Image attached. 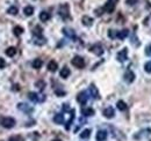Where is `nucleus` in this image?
<instances>
[{
  "label": "nucleus",
  "instance_id": "obj_24",
  "mask_svg": "<svg viewBox=\"0 0 151 141\" xmlns=\"http://www.w3.org/2000/svg\"><path fill=\"white\" fill-rule=\"evenodd\" d=\"M22 33H23V28L22 27H20V26H16V27H14V29H13V34L15 35V36H21L22 35Z\"/></svg>",
  "mask_w": 151,
  "mask_h": 141
},
{
  "label": "nucleus",
  "instance_id": "obj_29",
  "mask_svg": "<svg viewBox=\"0 0 151 141\" xmlns=\"http://www.w3.org/2000/svg\"><path fill=\"white\" fill-rule=\"evenodd\" d=\"M18 12H19V9H18V7H15V6H11V7L7 9V13H8L10 15H16Z\"/></svg>",
  "mask_w": 151,
  "mask_h": 141
},
{
  "label": "nucleus",
  "instance_id": "obj_23",
  "mask_svg": "<svg viewBox=\"0 0 151 141\" xmlns=\"http://www.w3.org/2000/svg\"><path fill=\"white\" fill-rule=\"evenodd\" d=\"M49 19H50V14L48 12H41L40 13V20L42 22H47Z\"/></svg>",
  "mask_w": 151,
  "mask_h": 141
},
{
  "label": "nucleus",
  "instance_id": "obj_25",
  "mask_svg": "<svg viewBox=\"0 0 151 141\" xmlns=\"http://www.w3.org/2000/svg\"><path fill=\"white\" fill-rule=\"evenodd\" d=\"M116 106H117V109L120 110V111H126L127 110V104H126V102H123V101H119L117 103H116Z\"/></svg>",
  "mask_w": 151,
  "mask_h": 141
},
{
  "label": "nucleus",
  "instance_id": "obj_16",
  "mask_svg": "<svg viewBox=\"0 0 151 141\" xmlns=\"http://www.w3.org/2000/svg\"><path fill=\"white\" fill-rule=\"evenodd\" d=\"M70 69L66 67V66H64L62 69H60V72H59V75L63 78V79H67L69 78V75H70Z\"/></svg>",
  "mask_w": 151,
  "mask_h": 141
},
{
  "label": "nucleus",
  "instance_id": "obj_12",
  "mask_svg": "<svg viewBox=\"0 0 151 141\" xmlns=\"http://www.w3.org/2000/svg\"><path fill=\"white\" fill-rule=\"evenodd\" d=\"M104 116L106 117V118H113L114 117V115H115V112H114V109L112 108V106H108V108H106L105 110H104Z\"/></svg>",
  "mask_w": 151,
  "mask_h": 141
},
{
  "label": "nucleus",
  "instance_id": "obj_2",
  "mask_svg": "<svg viewBox=\"0 0 151 141\" xmlns=\"http://www.w3.org/2000/svg\"><path fill=\"white\" fill-rule=\"evenodd\" d=\"M0 123H1V125H3L5 128H12V127H14V125H15V119L12 118V117H4Z\"/></svg>",
  "mask_w": 151,
  "mask_h": 141
},
{
  "label": "nucleus",
  "instance_id": "obj_14",
  "mask_svg": "<svg viewBox=\"0 0 151 141\" xmlns=\"http://www.w3.org/2000/svg\"><path fill=\"white\" fill-rule=\"evenodd\" d=\"M18 108H19L20 110H22L23 112H26V113H29V112L33 111V108L29 106L28 104H25V103H19V104H18Z\"/></svg>",
  "mask_w": 151,
  "mask_h": 141
},
{
  "label": "nucleus",
  "instance_id": "obj_3",
  "mask_svg": "<svg viewBox=\"0 0 151 141\" xmlns=\"http://www.w3.org/2000/svg\"><path fill=\"white\" fill-rule=\"evenodd\" d=\"M117 1H119V0H107L106 5L104 6L105 12H106V13H113L114 9H115V6H116V4H117Z\"/></svg>",
  "mask_w": 151,
  "mask_h": 141
},
{
  "label": "nucleus",
  "instance_id": "obj_35",
  "mask_svg": "<svg viewBox=\"0 0 151 141\" xmlns=\"http://www.w3.org/2000/svg\"><path fill=\"white\" fill-rule=\"evenodd\" d=\"M55 93H56V95H57V96H59V97H62V96H64V95H65V92H63V90H58V89H57Z\"/></svg>",
  "mask_w": 151,
  "mask_h": 141
},
{
  "label": "nucleus",
  "instance_id": "obj_31",
  "mask_svg": "<svg viewBox=\"0 0 151 141\" xmlns=\"http://www.w3.org/2000/svg\"><path fill=\"white\" fill-rule=\"evenodd\" d=\"M144 69L146 73H151V61H148L145 65H144Z\"/></svg>",
  "mask_w": 151,
  "mask_h": 141
},
{
  "label": "nucleus",
  "instance_id": "obj_5",
  "mask_svg": "<svg viewBox=\"0 0 151 141\" xmlns=\"http://www.w3.org/2000/svg\"><path fill=\"white\" fill-rule=\"evenodd\" d=\"M28 97H29V100L33 101V102H43V101L45 100V97H44L43 95H38V94H36V93H29V94H28Z\"/></svg>",
  "mask_w": 151,
  "mask_h": 141
},
{
  "label": "nucleus",
  "instance_id": "obj_1",
  "mask_svg": "<svg viewBox=\"0 0 151 141\" xmlns=\"http://www.w3.org/2000/svg\"><path fill=\"white\" fill-rule=\"evenodd\" d=\"M70 7H69V5L67 4H62L60 6H59V8H58V14H59V16L62 18V19H64V20H66L67 18H70Z\"/></svg>",
  "mask_w": 151,
  "mask_h": 141
},
{
  "label": "nucleus",
  "instance_id": "obj_33",
  "mask_svg": "<svg viewBox=\"0 0 151 141\" xmlns=\"http://www.w3.org/2000/svg\"><path fill=\"white\" fill-rule=\"evenodd\" d=\"M104 12H105L104 7H101V8H97V9H95V15H97V16H101V15L104 14Z\"/></svg>",
  "mask_w": 151,
  "mask_h": 141
},
{
  "label": "nucleus",
  "instance_id": "obj_22",
  "mask_svg": "<svg viewBox=\"0 0 151 141\" xmlns=\"http://www.w3.org/2000/svg\"><path fill=\"white\" fill-rule=\"evenodd\" d=\"M54 121H55L56 124H63V123H64V115L57 113V115L54 117Z\"/></svg>",
  "mask_w": 151,
  "mask_h": 141
},
{
  "label": "nucleus",
  "instance_id": "obj_28",
  "mask_svg": "<svg viewBox=\"0 0 151 141\" xmlns=\"http://www.w3.org/2000/svg\"><path fill=\"white\" fill-rule=\"evenodd\" d=\"M90 135H91V129L90 128H86V129H84L80 133V138L82 139H87V138H90Z\"/></svg>",
  "mask_w": 151,
  "mask_h": 141
},
{
  "label": "nucleus",
  "instance_id": "obj_6",
  "mask_svg": "<svg viewBox=\"0 0 151 141\" xmlns=\"http://www.w3.org/2000/svg\"><path fill=\"white\" fill-rule=\"evenodd\" d=\"M116 58H117V60H119L120 62L126 61V60H127V58H128V50H127L126 47H124V49H122L120 52H117Z\"/></svg>",
  "mask_w": 151,
  "mask_h": 141
},
{
  "label": "nucleus",
  "instance_id": "obj_9",
  "mask_svg": "<svg viewBox=\"0 0 151 141\" xmlns=\"http://www.w3.org/2000/svg\"><path fill=\"white\" fill-rule=\"evenodd\" d=\"M89 90H90V94H91V96H92L94 100H99V98H100L99 90H98V88H97L94 85H91V86H90V88H89Z\"/></svg>",
  "mask_w": 151,
  "mask_h": 141
},
{
  "label": "nucleus",
  "instance_id": "obj_11",
  "mask_svg": "<svg viewBox=\"0 0 151 141\" xmlns=\"http://www.w3.org/2000/svg\"><path fill=\"white\" fill-rule=\"evenodd\" d=\"M63 34H64L66 37L71 38V39H76V33H74V30L71 29V28H63Z\"/></svg>",
  "mask_w": 151,
  "mask_h": 141
},
{
  "label": "nucleus",
  "instance_id": "obj_8",
  "mask_svg": "<svg viewBox=\"0 0 151 141\" xmlns=\"http://www.w3.org/2000/svg\"><path fill=\"white\" fill-rule=\"evenodd\" d=\"M90 50H91V52H93L97 56H101L104 53V49H102V46L100 44H94L93 46H91Z\"/></svg>",
  "mask_w": 151,
  "mask_h": 141
},
{
  "label": "nucleus",
  "instance_id": "obj_38",
  "mask_svg": "<svg viewBox=\"0 0 151 141\" xmlns=\"http://www.w3.org/2000/svg\"><path fill=\"white\" fill-rule=\"evenodd\" d=\"M12 89H14V90H19V86H18V85H14V88H12Z\"/></svg>",
  "mask_w": 151,
  "mask_h": 141
},
{
  "label": "nucleus",
  "instance_id": "obj_10",
  "mask_svg": "<svg viewBox=\"0 0 151 141\" xmlns=\"http://www.w3.org/2000/svg\"><path fill=\"white\" fill-rule=\"evenodd\" d=\"M123 78H124V80H126L128 83H131V82L135 80V78H136V77H135V74H134V72H132V70L128 69L127 72L124 73V77H123Z\"/></svg>",
  "mask_w": 151,
  "mask_h": 141
},
{
  "label": "nucleus",
  "instance_id": "obj_18",
  "mask_svg": "<svg viewBox=\"0 0 151 141\" xmlns=\"http://www.w3.org/2000/svg\"><path fill=\"white\" fill-rule=\"evenodd\" d=\"M82 113L85 117H91V116H94V110L92 108H85L82 110Z\"/></svg>",
  "mask_w": 151,
  "mask_h": 141
},
{
  "label": "nucleus",
  "instance_id": "obj_7",
  "mask_svg": "<svg viewBox=\"0 0 151 141\" xmlns=\"http://www.w3.org/2000/svg\"><path fill=\"white\" fill-rule=\"evenodd\" d=\"M87 100H89V96H87V93H86V92H80V93L77 95V101H78V103H80L82 105L86 104Z\"/></svg>",
  "mask_w": 151,
  "mask_h": 141
},
{
  "label": "nucleus",
  "instance_id": "obj_40",
  "mask_svg": "<svg viewBox=\"0 0 151 141\" xmlns=\"http://www.w3.org/2000/svg\"><path fill=\"white\" fill-rule=\"evenodd\" d=\"M54 141H62V140H59V139H55Z\"/></svg>",
  "mask_w": 151,
  "mask_h": 141
},
{
  "label": "nucleus",
  "instance_id": "obj_20",
  "mask_svg": "<svg viewBox=\"0 0 151 141\" xmlns=\"http://www.w3.org/2000/svg\"><path fill=\"white\" fill-rule=\"evenodd\" d=\"M128 35H129L128 29H123V30H121V31H117V38H119V39H124Z\"/></svg>",
  "mask_w": 151,
  "mask_h": 141
},
{
  "label": "nucleus",
  "instance_id": "obj_39",
  "mask_svg": "<svg viewBox=\"0 0 151 141\" xmlns=\"http://www.w3.org/2000/svg\"><path fill=\"white\" fill-rule=\"evenodd\" d=\"M10 141H19V140H18L16 138H11V139H10Z\"/></svg>",
  "mask_w": 151,
  "mask_h": 141
},
{
  "label": "nucleus",
  "instance_id": "obj_17",
  "mask_svg": "<svg viewBox=\"0 0 151 141\" xmlns=\"http://www.w3.org/2000/svg\"><path fill=\"white\" fill-rule=\"evenodd\" d=\"M57 68H58V64L55 60H50L49 64H48V69L50 70V72H56Z\"/></svg>",
  "mask_w": 151,
  "mask_h": 141
},
{
  "label": "nucleus",
  "instance_id": "obj_36",
  "mask_svg": "<svg viewBox=\"0 0 151 141\" xmlns=\"http://www.w3.org/2000/svg\"><path fill=\"white\" fill-rule=\"evenodd\" d=\"M6 66V62H5V60L3 59V58H0V68H4Z\"/></svg>",
  "mask_w": 151,
  "mask_h": 141
},
{
  "label": "nucleus",
  "instance_id": "obj_4",
  "mask_svg": "<svg viewBox=\"0 0 151 141\" xmlns=\"http://www.w3.org/2000/svg\"><path fill=\"white\" fill-rule=\"evenodd\" d=\"M71 62H72V65L74 67H77V68H84L85 67V60L82 57H79V56H76L71 60Z\"/></svg>",
  "mask_w": 151,
  "mask_h": 141
},
{
  "label": "nucleus",
  "instance_id": "obj_34",
  "mask_svg": "<svg viewBox=\"0 0 151 141\" xmlns=\"http://www.w3.org/2000/svg\"><path fill=\"white\" fill-rule=\"evenodd\" d=\"M137 3H138V0H126V4L129 5V6H132V5L137 4Z\"/></svg>",
  "mask_w": 151,
  "mask_h": 141
},
{
  "label": "nucleus",
  "instance_id": "obj_30",
  "mask_svg": "<svg viewBox=\"0 0 151 141\" xmlns=\"http://www.w3.org/2000/svg\"><path fill=\"white\" fill-rule=\"evenodd\" d=\"M35 86H36L37 88H40V89H43V88L45 87V82H44L43 80H40V81H37V82L35 83Z\"/></svg>",
  "mask_w": 151,
  "mask_h": 141
},
{
  "label": "nucleus",
  "instance_id": "obj_21",
  "mask_svg": "<svg viewBox=\"0 0 151 141\" xmlns=\"http://www.w3.org/2000/svg\"><path fill=\"white\" fill-rule=\"evenodd\" d=\"M42 65H43V61H42L41 59H35V60L32 62V66H33V68H35V69H40V68L42 67Z\"/></svg>",
  "mask_w": 151,
  "mask_h": 141
},
{
  "label": "nucleus",
  "instance_id": "obj_27",
  "mask_svg": "<svg viewBox=\"0 0 151 141\" xmlns=\"http://www.w3.org/2000/svg\"><path fill=\"white\" fill-rule=\"evenodd\" d=\"M33 34H34L36 37H42V28H41L40 26H36V27L34 28Z\"/></svg>",
  "mask_w": 151,
  "mask_h": 141
},
{
  "label": "nucleus",
  "instance_id": "obj_26",
  "mask_svg": "<svg viewBox=\"0 0 151 141\" xmlns=\"http://www.w3.org/2000/svg\"><path fill=\"white\" fill-rule=\"evenodd\" d=\"M5 52H6V54H7L8 57H13V56H15V53H16V49H15L14 46H10Z\"/></svg>",
  "mask_w": 151,
  "mask_h": 141
},
{
  "label": "nucleus",
  "instance_id": "obj_37",
  "mask_svg": "<svg viewBox=\"0 0 151 141\" xmlns=\"http://www.w3.org/2000/svg\"><path fill=\"white\" fill-rule=\"evenodd\" d=\"M145 54H146V56H150V54H151V45H149V46L146 47V50H145Z\"/></svg>",
  "mask_w": 151,
  "mask_h": 141
},
{
  "label": "nucleus",
  "instance_id": "obj_19",
  "mask_svg": "<svg viewBox=\"0 0 151 141\" xmlns=\"http://www.w3.org/2000/svg\"><path fill=\"white\" fill-rule=\"evenodd\" d=\"M23 13L26 16H32L34 14V7L33 6H26L23 8Z\"/></svg>",
  "mask_w": 151,
  "mask_h": 141
},
{
  "label": "nucleus",
  "instance_id": "obj_15",
  "mask_svg": "<svg viewBox=\"0 0 151 141\" xmlns=\"http://www.w3.org/2000/svg\"><path fill=\"white\" fill-rule=\"evenodd\" d=\"M95 139H97V141H105V140L107 139V132H106V131H102V129H101V131H98Z\"/></svg>",
  "mask_w": 151,
  "mask_h": 141
},
{
  "label": "nucleus",
  "instance_id": "obj_32",
  "mask_svg": "<svg viewBox=\"0 0 151 141\" xmlns=\"http://www.w3.org/2000/svg\"><path fill=\"white\" fill-rule=\"evenodd\" d=\"M108 36H109L111 38H116V37H117V31L111 29V30L108 31Z\"/></svg>",
  "mask_w": 151,
  "mask_h": 141
},
{
  "label": "nucleus",
  "instance_id": "obj_13",
  "mask_svg": "<svg viewBox=\"0 0 151 141\" xmlns=\"http://www.w3.org/2000/svg\"><path fill=\"white\" fill-rule=\"evenodd\" d=\"M82 22H83L84 26L91 27V26L93 24V19H92L91 16H89V15H84V16L82 18Z\"/></svg>",
  "mask_w": 151,
  "mask_h": 141
}]
</instances>
